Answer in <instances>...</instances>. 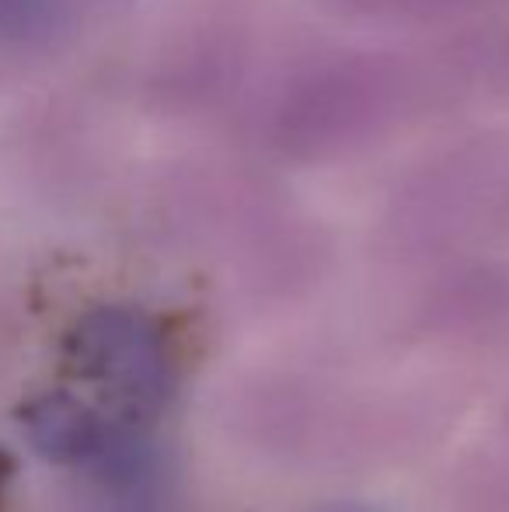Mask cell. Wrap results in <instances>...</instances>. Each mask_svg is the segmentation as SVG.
<instances>
[{"label": "cell", "instance_id": "cell-2", "mask_svg": "<svg viewBox=\"0 0 509 512\" xmlns=\"http://www.w3.org/2000/svg\"><path fill=\"white\" fill-rule=\"evenodd\" d=\"M32 439L49 457L74 464H105L123 471L133 460V446L116 425L70 398H53L32 411Z\"/></svg>", "mask_w": 509, "mask_h": 512}, {"label": "cell", "instance_id": "cell-1", "mask_svg": "<svg viewBox=\"0 0 509 512\" xmlns=\"http://www.w3.org/2000/svg\"><path fill=\"white\" fill-rule=\"evenodd\" d=\"M77 363L129 415H150L171 394V356L161 331L140 314L105 310L77 331Z\"/></svg>", "mask_w": 509, "mask_h": 512}]
</instances>
